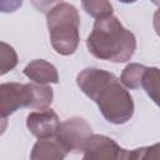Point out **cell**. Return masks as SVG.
Listing matches in <instances>:
<instances>
[{
	"instance_id": "obj_1",
	"label": "cell",
	"mask_w": 160,
	"mask_h": 160,
	"mask_svg": "<svg viewBox=\"0 0 160 160\" xmlns=\"http://www.w3.org/2000/svg\"><path fill=\"white\" fill-rule=\"evenodd\" d=\"M76 82L85 95L94 100L104 118L112 124H124L134 114V101L120 80L101 69H84Z\"/></svg>"
},
{
	"instance_id": "obj_2",
	"label": "cell",
	"mask_w": 160,
	"mask_h": 160,
	"mask_svg": "<svg viewBox=\"0 0 160 160\" xmlns=\"http://www.w3.org/2000/svg\"><path fill=\"white\" fill-rule=\"evenodd\" d=\"M91 55L112 62L130 60L135 49L136 39L131 31L125 29L114 15L96 19L92 31L86 39Z\"/></svg>"
},
{
	"instance_id": "obj_3",
	"label": "cell",
	"mask_w": 160,
	"mask_h": 160,
	"mask_svg": "<svg viewBox=\"0 0 160 160\" xmlns=\"http://www.w3.org/2000/svg\"><path fill=\"white\" fill-rule=\"evenodd\" d=\"M48 29L54 50L60 55H71L79 45L80 18L75 6L60 2L46 14Z\"/></svg>"
},
{
	"instance_id": "obj_4",
	"label": "cell",
	"mask_w": 160,
	"mask_h": 160,
	"mask_svg": "<svg viewBox=\"0 0 160 160\" xmlns=\"http://www.w3.org/2000/svg\"><path fill=\"white\" fill-rule=\"evenodd\" d=\"M91 126L81 118H71L60 124L55 135L66 151H84L88 140L91 138Z\"/></svg>"
},
{
	"instance_id": "obj_5",
	"label": "cell",
	"mask_w": 160,
	"mask_h": 160,
	"mask_svg": "<svg viewBox=\"0 0 160 160\" xmlns=\"http://www.w3.org/2000/svg\"><path fill=\"white\" fill-rule=\"evenodd\" d=\"M31 88L30 84L6 82L0 86V114L1 118L15 112L19 108L30 106Z\"/></svg>"
},
{
	"instance_id": "obj_6",
	"label": "cell",
	"mask_w": 160,
	"mask_h": 160,
	"mask_svg": "<svg viewBox=\"0 0 160 160\" xmlns=\"http://www.w3.org/2000/svg\"><path fill=\"white\" fill-rule=\"evenodd\" d=\"M84 159L86 160H110L129 159V151L121 149L112 139L104 135H91L84 148Z\"/></svg>"
},
{
	"instance_id": "obj_7",
	"label": "cell",
	"mask_w": 160,
	"mask_h": 160,
	"mask_svg": "<svg viewBox=\"0 0 160 160\" xmlns=\"http://www.w3.org/2000/svg\"><path fill=\"white\" fill-rule=\"evenodd\" d=\"M60 121L56 112L51 109H44L30 112L26 119V126L30 132L38 139L55 136L60 128Z\"/></svg>"
},
{
	"instance_id": "obj_8",
	"label": "cell",
	"mask_w": 160,
	"mask_h": 160,
	"mask_svg": "<svg viewBox=\"0 0 160 160\" xmlns=\"http://www.w3.org/2000/svg\"><path fill=\"white\" fill-rule=\"evenodd\" d=\"M24 74L30 80L39 84H56L59 81L56 68L42 59L32 60L31 62H29L24 69Z\"/></svg>"
},
{
	"instance_id": "obj_9",
	"label": "cell",
	"mask_w": 160,
	"mask_h": 160,
	"mask_svg": "<svg viewBox=\"0 0 160 160\" xmlns=\"http://www.w3.org/2000/svg\"><path fill=\"white\" fill-rule=\"evenodd\" d=\"M66 154V149L60 144L56 136H50L39 139V141L32 148L30 158L32 160H59L64 159Z\"/></svg>"
},
{
	"instance_id": "obj_10",
	"label": "cell",
	"mask_w": 160,
	"mask_h": 160,
	"mask_svg": "<svg viewBox=\"0 0 160 160\" xmlns=\"http://www.w3.org/2000/svg\"><path fill=\"white\" fill-rule=\"evenodd\" d=\"M31 88V101L30 109L34 110H44L48 109L52 101V89L45 84H30Z\"/></svg>"
},
{
	"instance_id": "obj_11",
	"label": "cell",
	"mask_w": 160,
	"mask_h": 160,
	"mask_svg": "<svg viewBox=\"0 0 160 160\" xmlns=\"http://www.w3.org/2000/svg\"><path fill=\"white\" fill-rule=\"evenodd\" d=\"M141 86L151 98V100L158 106H160V69L146 68L142 76Z\"/></svg>"
},
{
	"instance_id": "obj_12",
	"label": "cell",
	"mask_w": 160,
	"mask_h": 160,
	"mask_svg": "<svg viewBox=\"0 0 160 160\" xmlns=\"http://www.w3.org/2000/svg\"><path fill=\"white\" fill-rule=\"evenodd\" d=\"M146 68L140 64H129L121 72V82L129 89H139Z\"/></svg>"
},
{
	"instance_id": "obj_13",
	"label": "cell",
	"mask_w": 160,
	"mask_h": 160,
	"mask_svg": "<svg viewBox=\"0 0 160 160\" xmlns=\"http://www.w3.org/2000/svg\"><path fill=\"white\" fill-rule=\"evenodd\" d=\"M81 5L86 14L95 19L112 15V6L109 0H81Z\"/></svg>"
},
{
	"instance_id": "obj_14",
	"label": "cell",
	"mask_w": 160,
	"mask_h": 160,
	"mask_svg": "<svg viewBox=\"0 0 160 160\" xmlns=\"http://www.w3.org/2000/svg\"><path fill=\"white\" fill-rule=\"evenodd\" d=\"M0 49V74L4 75L9 70H12L18 64V56L15 50L5 42H1Z\"/></svg>"
},
{
	"instance_id": "obj_15",
	"label": "cell",
	"mask_w": 160,
	"mask_h": 160,
	"mask_svg": "<svg viewBox=\"0 0 160 160\" xmlns=\"http://www.w3.org/2000/svg\"><path fill=\"white\" fill-rule=\"evenodd\" d=\"M129 159H160V142L129 151Z\"/></svg>"
},
{
	"instance_id": "obj_16",
	"label": "cell",
	"mask_w": 160,
	"mask_h": 160,
	"mask_svg": "<svg viewBox=\"0 0 160 160\" xmlns=\"http://www.w3.org/2000/svg\"><path fill=\"white\" fill-rule=\"evenodd\" d=\"M30 2L32 4V6L41 12H49L54 6H56L58 4L61 2V0H30Z\"/></svg>"
},
{
	"instance_id": "obj_17",
	"label": "cell",
	"mask_w": 160,
	"mask_h": 160,
	"mask_svg": "<svg viewBox=\"0 0 160 160\" xmlns=\"http://www.w3.org/2000/svg\"><path fill=\"white\" fill-rule=\"evenodd\" d=\"M22 0H1V11L2 12H12L19 6H21Z\"/></svg>"
},
{
	"instance_id": "obj_18",
	"label": "cell",
	"mask_w": 160,
	"mask_h": 160,
	"mask_svg": "<svg viewBox=\"0 0 160 160\" xmlns=\"http://www.w3.org/2000/svg\"><path fill=\"white\" fill-rule=\"evenodd\" d=\"M154 30L160 36V8L154 14Z\"/></svg>"
},
{
	"instance_id": "obj_19",
	"label": "cell",
	"mask_w": 160,
	"mask_h": 160,
	"mask_svg": "<svg viewBox=\"0 0 160 160\" xmlns=\"http://www.w3.org/2000/svg\"><path fill=\"white\" fill-rule=\"evenodd\" d=\"M119 1L125 2V4H129V2H134V1H136V0H119Z\"/></svg>"
},
{
	"instance_id": "obj_20",
	"label": "cell",
	"mask_w": 160,
	"mask_h": 160,
	"mask_svg": "<svg viewBox=\"0 0 160 160\" xmlns=\"http://www.w3.org/2000/svg\"><path fill=\"white\" fill-rule=\"evenodd\" d=\"M151 2H154V4L158 5V6H160V0H151Z\"/></svg>"
}]
</instances>
